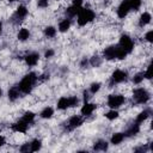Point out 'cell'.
I'll return each instance as SVG.
<instances>
[{"instance_id": "f1b7e54d", "label": "cell", "mask_w": 153, "mask_h": 153, "mask_svg": "<svg viewBox=\"0 0 153 153\" xmlns=\"http://www.w3.org/2000/svg\"><path fill=\"white\" fill-rule=\"evenodd\" d=\"M143 80H145L143 72H137V73H135V74L131 76V82H133L134 85H140V84L143 82Z\"/></svg>"}, {"instance_id": "4316f807", "label": "cell", "mask_w": 153, "mask_h": 153, "mask_svg": "<svg viewBox=\"0 0 153 153\" xmlns=\"http://www.w3.org/2000/svg\"><path fill=\"white\" fill-rule=\"evenodd\" d=\"M104 117H105L108 121H115V120H117V118L120 117V112H118V110H116V109H110L109 111H106V112L104 114Z\"/></svg>"}, {"instance_id": "d6986e66", "label": "cell", "mask_w": 153, "mask_h": 153, "mask_svg": "<svg viewBox=\"0 0 153 153\" xmlns=\"http://www.w3.org/2000/svg\"><path fill=\"white\" fill-rule=\"evenodd\" d=\"M30 36H31V32H30V30L27 27H20L18 30V32H17V39L19 42H26V41H29Z\"/></svg>"}, {"instance_id": "7a4b0ae2", "label": "cell", "mask_w": 153, "mask_h": 153, "mask_svg": "<svg viewBox=\"0 0 153 153\" xmlns=\"http://www.w3.org/2000/svg\"><path fill=\"white\" fill-rule=\"evenodd\" d=\"M37 81H38V75L35 72H29L19 80L17 86L20 90L22 94H30Z\"/></svg>"}, {"instance_id": "e0dca14e", "label": "cell", "mask_w": 153, "mask_h": 153, "mask_svg": "<svg viewBox=\"0 0 153 153\" xmlns=\"http://www.w3.org/2000/svg\"><path fill=\"white\" fill-rule=\"evenodd\" d=\"M140 131H141V124H139V123L135 122V123H133V124L126 130L124 135H126V137H133V136L137 135Z\"/></svg>"}, {"instance_id": "8992f818", "label": "cell", "mask_w": 153, "mask_h": 153, "mask_svg": "<svg viewBox=\"0 0 153 153\" xmlns=\"http://www.w3.org/2000/svg\"><path fill=\"white\" fill-rule=\"evenodd\" d=\"M117 44H118L128 55L134 51V47H135L134 41H133V38H131L129 35H127V33H122V35L120 36V39H118V43H117Z\"/></svg>"}, {"instance_id": "6da1fadb", "label": "cell", "mask_w": 153, "mask_h": 153, "mask_svg": "<svg viewBox=\"0 0 153 153\" xmlns=\"http://www.w3.org/2000/svg\"><path fill=\"white\" fill-rule=\"evenodd\" d=\"M127 56H128V54L118 44L108 45L102 51V57L108 61H116V60L121 61V60H124Z\"/></svg>"}, {"instance_id": "ffe728a7", "label": "cell", "mask_w": 153, "mask_h": 153, "mask_svg": "<svg viewBox=\"0 0 153 153\" xmlns=\"http://www.w3.org/2000/svg\"><path fill=\"white\" fill-rule=\"evenodd\" d=\"M149 116H151V110H149V109H143V110H141V111L136 115V117H135V122L139 123V124H142L145 121L148 120Z\"/></svg>"}, {"instance_id": "d6a6232c", "label": "cell", "mask_w": 153, "mask_h": 153, "mask_svg": "<svg viewBox=\"0 0 153 153\" xmlns=\"http://www.w3.org/2000/svg\"><path fill=\"white\" fill-rule=\"evenodd\" d=\"M88 62H90V65H91L92 67H98V66L100 65V62H102V57H100V56H92V57L88 60Z\"/></svg>"}, {"instance_id": "4dcf8cb0", "label": "cell", "mask_w": 153, "mask_h": 153, "mask_svg": "<svg viewBox=\"0 0 153 153\" xmlns=\"http://www.w3.org/2000/svg\"><path fill=\"white\" fill-rule=\"evenodd\" d=\"M129 5H130V11L137 12L142 6V0H129Z\"/></svg>"}, {"instance_id": "d4e9b609", "label": "cell", "mask_w": 153, "mask_h": 153, "mask_svg": "<svg viewBox=\"0 0 153 153\" xmlns=\"http://www.w3.org/2000/svg\"><path fill=\"white\" fill-rule=\"evenodd\" d=\"M43 33L47 38H54L56 35H57V29L53 25H48L43 29Z\"/></svg>"}, {"instance_id": "74e56055", "label": "cell", "mask_w": 153, "mask_h": 153, "mask_svg": "<svg viewBox=\"0 0 153 153\" xmlns=\"http://www.w3.org/2000/svg\"><path fill=\"white\" fill-rule=\"evenodd\" d=\"M54 55H55V50L51 49V48H48V49L44 51V57H45V59H51Z\"/></svg>"}, {"instance_id": "484cf974", "label": "cell", "mask_w": 153, "mask_h": 153, "mask_svg": "<svg viewBox=\"0 0 153 153\" xmlns=\"http://www.w3.org/2000/svg\"><path fill=\"white\" fill-rule=\"evenodd\" d=\"M42 140L41 139H33L30 141V152H38L42 149Z\"/></svg>"}, {"instance_id": "3957f363", "label": "cell", "mask_w": 153, "mask_h": 153, "mask_svg": "<svg viewBox=\"0 0 153 153\" xmlns=\"http://www.w3.org/2000/svg\"><path fill=\"white\" fill-rule=\"evenodd\" d=\"M76 24L78 26H86L96 19V12L90 7H81L76 14Z\"/></svg>"}, {"instance_id": "9c48e42d", "label": "cell", "mask_w": 153, "mask_h": 153, "mask_svg": "<svg viewBox=\"0 0 153 153\" xmlns=\"http://www.w3.org/2000/svg\"><path fill=\"white\" fill-rule=\"evenodd\" d=\"M130 12V5H129V0H122L116 10V16L118 19H124Z\"/></svg>"}, {"instance_id": "7c38bea8", "label": "cell", "mask_w": 153, "mask_h": 153, "mask_svg": "<svg viewBox=\"0 0 153 153\" xmlns=\"http://www.w3.org/2000/svg\"><path fill=\"white\" fill-rule=\"evenodd\" d=\"M39 59H41V56H39L38 53L31 51V53H29V54H26V55L24 56V62H25V65H26L27 67H35V66L38 65Z\"/></svg>"}, {"instance_id": "836d02e7", "label": "cell", "mask_w": 153, "mask_h": 153, "mask_svg": "<svg viewBox=\"0 0 153 153\" xmlns=\"http://www.w3.org/2000/svg\"><path fill=\"white\" fill-rule=\"evenodd\" d=\"M145 41L147 43H149V44L153 43V30L152 29H149L148 31H146V33H145Z\"/></svg>"}, {"instance_id": "7402d4cb", "label": "cell", "mask_w": 153, "mask_h": 153, "mask_svg": "<svg viewBox=\"0 0 153 153\" xmlns=\"http://www.w3.org/2000/svg\"><path fill=\"white\" fill-rule=\"evenodd\" d=\"M56 109L60 110V111H65L67 109H69V104H68V97L66 96H62L57 99L56 102Z\"/></svg>"}, {"instance_id": "44dd1931", "label": "cell", "mask_w": 153, "mask_h": 153, "mask_svg": "<svg viewBox=\"0 0 153 153\" xmlns=\"http://www.w3.org/2000/svg\"><path fill=\"white\" fill-rule=\"evenodd\" d=\"M54 114H55V110H54V108H51V106H44L41 111H39V117L41 118H43V120H50L53 116H54Z\"/></svg>"}, {"instance_id": "9a60e30c", "label": "cell", "mask_w": 153, "mask_h": 153, "mask_svg": "<svg viewBox=\"0 0 153 153\" xmlns=\"http://www.w3.org/2000/svg\"><path fill=\"white\" fill-rule=\"evenodd\" d=\"M152 22V14L148 11H143L140 17H139V26L140 27H145L147 26L149 23Z\"/></svg>"}, {"instance_id": "52a82bcc", "label": "cell", "mask_w": 153, "mask_h": 153, "mask_svg": "<svg viewBox=\"0 0 153 153\" xmlns=\"http://www.w3.org/2000/svg\"><path fill=\"white\" fill-rule=\"evenodd\" d=\"M128 79V73L124 71V69H121V68H117L115 69L111 75H110V85L114 86V85H118V84H123L124 81H127Z\"/></svg>"}, {"instance_id": "30bf717a", "label": "cell", "mask_w": 153, "mask_h": 153, "mask_svg": "<svg viewBox=\"0 0 153 153\" xmlns=\"http://www.w3.org/2000/svg\"><path fill=\"white\" fill-rule=\"evenodd\" d=\"M84 120H85V117H82L81 115H72L67 121L68 129L73 130V129H76V128L81 127L84 124Z\"/></svg>"}, {"instance_id": "2e32d148", "label": "cell", "mask_w": 153, "mask_h": 153, "mask_svg": "<svg viewBox=\"0 0 153 153\" xmlns=\"http://www.w3.org/2000/svg\"><path fill=\"white\" fill-rule=\"evenodd\" d=\"M20 94H22V92H20V90L18 88L17 85L10 87V90L7 91V98H8L10 102H16V100H18L19 97H20Z\"/></svg>"}, {"instance_id": "f35d334b", "label": "cell", "mask_w": 153, "mask_h": 153, "mask_svg": "<svg viewBox=\"0 0 153 153\" xmlns=\"http://www.w3.org/2000/svg\"><path fill=\"white\" fill-rule=\"evenodd\" d=\"M84 1H85V0H72V4H71V5L76 6V7H82Z\"/></svg>"}, {"instance_id": "cb8c5ba5", "label": "cell", "mask_w": 153, "mask_h": 153, "mask_svg": "<svg viewBox=\"0 0 153 153\" xmlns=\"http://www.w3.org/2000/svg\"><path fill=\"white\" fill-rule=\"evenodd\" d=\"M80 8H81V7H76V6L71 5V6H68V7L66 8L65 14H66V17H67V18L73 19V18H75V17H76V14H78V12H79V10H80Z\"/></svg>"}, {"instance_id": "83f0119b", "label": "cell", "mask_w": 153, "mask_h": 153, "mask_svg": "<svg viewBox=\"0 0 153 153\" xmlns=\"http://www.w3.org/2000/svg\"><path fill=\"white\" fill-rule=\"evenodd\" d=\"M22 118H23L24 121H26L29 124H31V123H33V122H35L36 114H35L33 111H31V110H26V111H24V114H23Z\"/></svg>"}, {"instance_id": "5bb4252c", "label": "cell", "mask_w": 153, "mask_h": 153, "mask_svg": "<svg viewBox=\"0 0 153 153\" xmlns=\"http://www.w3.org/2000/svg\"><path fill=\"white\" fill-rule=\"evenodd\" d=\"M71 26H72V19H69V18H63V19H61L60 22H59V24H57V31L59 32H61V33H66L69 29H71Z\"/></svg>"}, {"instance_id": "1f68e13d", "label": "cell", "mask_w": 153, "mask_h": 153, "mask_svg": "<svg viewBox=\"0 0 153 153\" xmlns=\"http://www.w3.org/2000/svg\"><path fill=\"white\" fill-rule=\"evenodd\" d=\"M68 104H69V109L75 108L80 104V98L78 96H68Z\"/></svg>"}, {"instance_id": "7bdbcfd3", "label": "cell", "mask_w": 153, "mask_h": 153, "mask_svg": "<svg viewBox=\"0 0 153 153\" xmlns=\"http://www.w3.org/2000/svg\"><path fill=\"white\" fill-rule=\"evenodd\" d=\"M2 93H4V92H2V88H1V87H0V98H1V97H2Z\"/></svg>"}, {"instance_id": "8fae6325", "label": "cell", "mask_w": 153, "mask_h": 153, "mask_svg": "<svg viewBox=\"0 0 153 153\" xmlns=\"http://www.w3.org/2000/svg\"><path fill=\"white\" fill-rule=\"evenodd\" d=\"M97 109V105L94 103H91V102H84V104L81 105L80 108V115L82 117H90L92 116V114L96 111Z\"/></svg>"}, {"instance_id": "603a6c76", "label": "cell", "mask_w": 153, "mask_h": 153, "mask_svg": "<svg viewBox=\"0 0 153 153\" xmlns=\"http://www.w3.org/2000/svg\"><path fill=\"white\" fill-rule=\"evenodd\" d=\"M109 148V143L105 141V140H97L94 143H93V151L96 152H99V151H108Z\"/></svg>"}, {"instance_id": "f6af8a7d", "label": "cell", "mask_w": 153, "mask_h": 153, "mask_svg": "<svg viewBox=\"0 0 153 153\" xmlns=\"http://www.w3.org/2000/svg\"><path fill=\"white\" fill-rule=\"evenodd\" d=\"M54 1H61V0H54Z\"/></svg>"}, {"instance_id": "ac0fdd59", "label": "cell", "mask_w": 153, "mask_h": 153, "mask_svg": "<svg viewBox=\"0 0 153 153\" xmlns=\"http://www.w3.org/2000/svg\"><path fill=\"white\" fill-rule=\"evenodd\" d=\"M126 139V135L122 131H116L111 136H110V143L114 145V146H117V145H121Z\"/></svg>"}, {"instance_id": "8d00e7d4", "label": "cell", "mask_w": 153, "mask_h": 153, "mask_svg": "<svg viewBox=\"0 0 153 153\" xmlns=\"http://www.w3.org/2000/svg\"><path fill=\"white\" fill-rule=\"evenodd\" d=\"M19 152L29 153V152H30V142H25V143H23V145L19 147Z\"/></svg>"}, {"instance_id": "277c9868", "label": "cell", "mask_w": 153, "mask_h": 153, "mask_svg": "<svg viewBox=\"0 0 153 153\" xmlns=\"http://www.w3.org/2000/svg\"><path fill=\"white\" fill-rule=\"evenodd\" d=\"M131 97H133V100L135 102V104L143 105V104H147L149 102L151 93L145 87H136V88H134Z\"/></svg>"}, {"instance_id": "b9f144b4", "label": "cell", "mask_w": 153, "mask_h": 153, "mask_svg": "<svg viewBox=\"0 0 153 153\" xmlns=\"http://www.w3.org/2000/svg\"><path fill=\"white\" fill-rule=\"evenodd\" d=\"M1 32H2V22H0V36H1Z\"/></svg>"}, {"instance_id": "5b68a950", "label": "cell", "mask_w": 153, "mask_h": 153, "mask_svg": "<svg viewBox=\"0 0 153 153\" xmlns=\"http://www.w3.org/2000/svg\"><path fill=\"white\" fill-rule=\"evenodd\" d=\"M126 96L121 94V93H111L106 98V106L109 109H116L118 110L120 108H122L126 104Z\"/></svg>"}, {"instance_id": "ba28073f", "label": "cell", "mask_w": 153, "mask_h": 153, "mask_svg": "<svg viewBox=\"0 0 153 153\" xmlns=\"http://www.w3.org/2000/svg\"><path fill=\"white\" fill-rule=\"evenodd\" d=\"M29 123L26 121H24L23 118H19L18 121H16L14 123L11 124V130L17 133V134H26L29 130Z\"/></svg>"}, {"instance_id": "ab89813d", "label": "cell", "mask_w": 153, "mask_h": 153, "mask_svg": "<svg viewBox=\"0 0 153 153\" xmlns=\"http://www.w3.org/2000/svg\"><path fill=\"white\" fill-rule=\"evenodd\" d=\"M90 65V62H88V59H86V57H84L82 60H81V62H80V67L81 68H85L86 66H88Z\"/></svg>"}, {"instance_id": "d590c367", "label": "cell", "mask_w": 153, "mask_h": 153, "mask_svg": "<svg viewBox=\"0 0 153 153\" xmlns=\"http://www.w3.org/2000/svg\"><path fill=\"white\" fill-rule=\"evenodd\" d=\"M37 7L38 8H48L49 7V0H37Z\"/></svg>"}, {"instance_id": "60d3db41", "label": "cell", "mask_w": 153, "mask_h": 153, "mask_svg": "<svg viewBox=\"0 0 153 153\" xmlns=\"http://www.w3.org/2000/svg\"><path fill=\"white\" fill-rule=\"evenodd\" d=\"M5 143H6V140H5V137H4L2 135H0V149H1V147H2Z\"/></svg>"}, {"instance_id": "4fadbf2b", "label": "cell", "mask_w": 153, "mask_h": 153, "mask_svg": "<svg viewBox=\"0 0 153 153\" xmlns=\"http://www.w3.org/2000/svg\"><path fill=\"white\" fill-rule=\"evenodd\" d=\"M29 14V8L25 5H19L17 6L16 11H14V18L17 20H24Z\"/></svg>"}, {"instance_id": "f546056e", "label": "cell", "mask_w": 153, "mask_h": 153, "mask_svg": "<svg viewBox=\"0 0 153 153\" xmlns=\"http://www.w3.org/2000/svg\"><path fill=\"white\" fill-rule=\"evenodd\" d=\"M100 88H102V82H99V81H93V82H91L90 86H88V92H90L91 94H96V93H98V92L100 91Z\"/></svg>"}, {"instance_id": "ee69618b", "label": "cell", "mask_w": 153, "mask_h": 153, "mask_svg": "<svg viewBox=\"0 0 153 153\" xmlns=\"http://www.w3.org/2000/svg\"><path fill=\"white\" fill-rule=\"evenodd\" d=\"M8 2H16V1H19V0H7Z\"/></svg>"}, {"instance_id": "e575fe53", "label": "cell", "mask_w": 153, "mask_h": 153, "mask_svg": "<svg viewBox=\"0 0 153 153\" xmlns=\"http://www.w3.org/2000/svg\"><path fill=\"white\" fill-rule=\"evenodd\" d=\"M143 75H145V79L147 80H151L152 79V63H149L146 68V71L143 72Z\"/></svg>"}]
</instances>
